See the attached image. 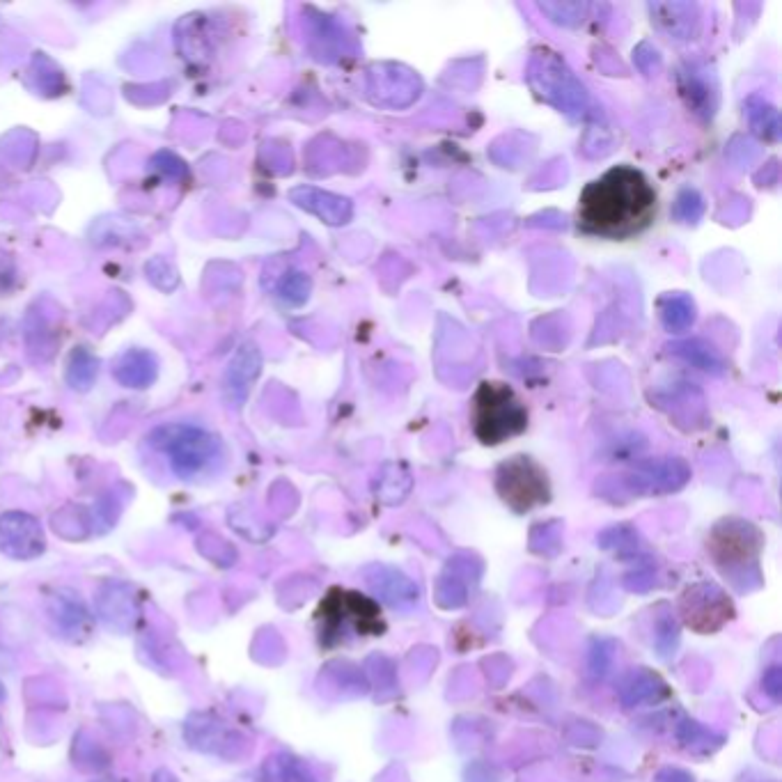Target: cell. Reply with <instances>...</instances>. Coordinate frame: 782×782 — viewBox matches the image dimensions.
Wrapping results in <instances>:
<instances>
[{"label":"cell","mask_w":782,"mask_h":782,"mask_svg":"<svg viewBox=\"0 0 782 782\" xmlns=\"http://www.w3.org/2000/svg\"><path fill=\"white\" fill-rule=\"evenodd\" d=\"M152 782H179L177 776L168 769H156L154 776H152Z\"/></svg>","instance_id":"obj_21"},{"label":"cell","mask_w":782,"mask_h":782,"mask_svg":"<svg viewBox=\"0 0 782 782\" xmlns=\"http://www.w3.org/2000/svg\"><path fill=\"white\" fill-rule=\"evenodd\" d=\"M682 741L693 750H700V753H707V750H711L714 746H711V741H716V744H721V737H716L711 730H705V727L698 725V723H684L682 727Z\"/></svg>","instance_id":"obj_16"},{"label":"cell","mask_w":782,"mask_h":782,"mask_svg":"<svg viewBox=\"0 0 782 782\" xmlns=\"http://www.w3.org/2000/svg\"><path fill=\"white\" fill-rule=\"evenodd\" d=\"M496 487L500 498L514 512H528L549 500L551 489L546 473L530 457H514L498 468Z\"/></svg>","instance_id":"obj_4"},{"label":"cell","mask_w":782,"mask_h":782,"mask_svg":"<svg viewBox=\"0 0 782 782\" xmlns=\"http://www.w3.org/2000/svg\"><path fill=\"white\" fill-rule=\"evenodd\" d=\"M367 583L393 606H404L418 601L416 585L400 572H393V569H377V576L367 578Z\"/></svg>","instance_id":"obj_12"},{"label":"cell","mask_w":782,"mask_h":782,"mask_svg":"<svg viewBox=\"0 0 782 782\" xmlns=\"http://www.w3.org/2000/svg\"><path fill=\"white\" fill-rule=\"evenodd\" d=\"M666 695H668L666 684H663L659 677L649 675V672H645V670L631 675L622 686V702L627 707L643 705V702H656V700L666 698Z\"/></svg>","instance_id":"obj_13"},{"label":"cell","mask_w":782,"mask_h":782,"mask_svg":"<svg viewBox=\"0 0 782 782\" xmlns=\"http://www.w3.org/2000/svg\"><path fill=\"white\" fill-rule=\"evenodd\" d=\"M677 638V622L672 620V617H661V620L656 622V647L661 649V654H670L672 649L677 647Z\"/></svg>","instance_id":"obj_18"},{"label":"cell","mask_w":782,"mask_h":782,"mask_svg":"<svg viewBox=\"0 0 782 782\" xmlns=\"http://www.w3.org/2000/svg\"><path fill=\"white\" fill-rule=\"evenodd\" d=\"M184 737L193 748L216 755H228V748L237 739L228 727L209 714H193L184 725Z\"/></svg>","instance_id":"obj_8"},{"label":"cell","mask_w":782,"mask_h":782,"mask_svg":"<svg viewBox=\"0 0 782 782\" xmlns=\"http://www.w3.org/2000/svg\"><path fill=\"white\" fill-rule=\"evenodd\" d=\"M46 549L44 530L33 514H0V551L14 560H33Z\"/></svg>","instance_id":"obj_5"},{"label":"cell","mask_w":782,"mask_h":782,"mask_svg":"<svg viewBox=\"0 0 782 782\" xmlns=\"http://www.w3.org/2000/svg\"><path fill=\"white\" fill-rule=\"evenodd\" d=\"M280 292H283L287 301L301 303L308 296V280L303 278L301 273H292V276L285 278L283 289H280Z\"/></svg>","instance_id":"obj_19"},{"label":"cell","mask_w":782,"mask_h":782,"mask_svg":"<svg viewBox=\"0 0 782 782\" xmlns=\"http://www.w3.org/2000/svg\"><path fill=\"white\" fill-rule=\"evenodd\" d=\"M147 278H150L159 289H166V292L175 289L179 283L177 271L172 269V264L168 260H163V257H154V260L147 264Z\"/></svg>","instance_id":"obj_17"},{"label":"cell","mask_w":782,"mask_h":782,"mask_svg":"<svg viewBox=\"0 0 782 782\" xmlns=\"http://www.w3.org/2000/svg\"><path fill=\"white\" fill-rule=\"evenodd\" d=\"M113 372L120 386L140 390L152 386L156 374H159V363H156V356L152 351L129 349L117 358Z\"/></svg>","instance_id":"obj_10"},{"label":"cell","mask_w":782,"mask_h":782,"mask_svg":"<svg viewBox=\"0 0 782 782\" xmlns=\"http://www.w3.org/2000/svg\"><path fill=\"white\" fill-rule=\"evenodd\" d=\"M707 613H709L711 627L714 629L721 627L732 613V606L730 601L725 599V594L718 588H714V585H700V588L686 592L684 617L693 629H700L702 617H707Z\"/></svg>","instance_id":"obj_7"},{"label":"cell","mask_w":782,"mask_h":782,"mask_svg":"<svg viewBox=\"0 0 782 782\" xmlns=\"http://www.w3.org/2000/svg\"><path fill=\"white\" fill-rule=\"evenodd\" d=\"M656 782H693V778L679 769H666L656 776Z\"/></svg>","instance_id":"obj_20"},{"label":"cell","mask_w":782,"mask_h":782,"mask_svg":"<svg viewBox=\"0 0 782 782\" xmlns=\"http://www.w3.org/2000/svg\"><path fill=\"white\" fill-rule=\"evenodd\" d=\"M473 432L484 445H498L526 432L528 411L505 383L484 381L471 402Z\"/></svg>","instance_id":"obj_2"},{"label":"cell","mask_w":782,"mask_h":782,"mask_svg":"<svg viewBox=\"0 0 782 782\" xmlns=\"http://www.w3.org/2000/svg\"><path fill=\"white\" fill-rule=\"evenodd\" d=\"M150 443L156 450L168 455L170 468L182 480H191L205 471L209 461L218 455V439L207 429L189 422H172V425L156 427Z\"/></svg>","instance_id":"obj_3"},{"label":"cell","mask_w":782,"mask_h":782,"mask_svg":"<svg viewBox=\"0 0 782 782\" xmlns=\"http://www.w3.org/2000/svg\"><path fill=\"white\" fill-rule=\"evenodd\" d=\"M49 615L56 622V627L62 631V636L76 640L78 636H88L90 631V613L78 599V594L60 590L49 599Z\"/></svg>","instance_id":"obj_9"},{"label":"cell","mask_w":782,"mask_h":782,"mask_svg":"<svg viewBox=\"0 0 782 782\" xmlns=\"http://www.w3.org/2000/svg\"><path fill=\"white\" fill-rule=\"evenodd\" d=\"M97 372H99V361L88 349L81 347L69 356L67 383L74 390H90V386L97 379Z\"/></svg>","instance_id":"obj_15"},{"label":"cell","mask_w":782,"mask_h":782,"mask_svg":"<svg viewBox=\"0 0 782 782\" xmlns=\"http://www.w3.org/2000/svg\"><path fill=\"white\" fill-rule=\"evenodd\" d=\"M99 613L113 629H127L136 617V599L124 583H106L99 592Z\"/></svg>","instance_id":"obj_11"},{"label":"cell","mask_w":782,"mask_h":782,"mask_svg":"<svg viewBox=\"0 0 782 782\" xmlns=\"http://www.w3.org/2000/svg\"><path fill=\"white\" fill-rule=\"evenodd\" d=\"M264 782H315L312 773L296 757L278 753L271 755L262 766Z\"/></svg>","instance_id":"obj_14"},{"label":"cell","mask_w":782,"mask_h":782,"mask_svg":"<svg viewBox=\"0 0 782 782\" xmlns=\"http://www.w3.org/2000/svg\"><path fill=\"white\" fill-rule=\"evenodd\" d=\"M656 218V193L643 172L617 166L585 186L578 200V230L601 239H631Z\"/></svg>","instance_id":"obj_1"},{"label":"cell","mask_w":782,"mask_h":782,"mask_svg":"<svg viewBox=\"0 0 782 782\" xmlns=\"http://www.w3.org/2000/svg\"><path fill=\"white\" fill-rule=\"evenodd\" d=\"M3 695H5V691H3V686H0V698H3Z\"/></svg>","instance_id":"obj_22"},{"label":"cell","mask_w":782,"mask_h":782,"mask_svg":"<svg viewBox=\"0 0 782 782\" xmlns=\"http://www.w3.org/2000/svg\"><path fill=\"white\" fill-rule=\"evenodd\" d=\"M260 365L262 358L260 351L255 349V344H244V347H239L237 354H234L223 377L225 397H228L232 406H239L246 400L250 386H253L257 374H260Z\"/></svg>","instance_id":"obj_6"}]
</instances>
